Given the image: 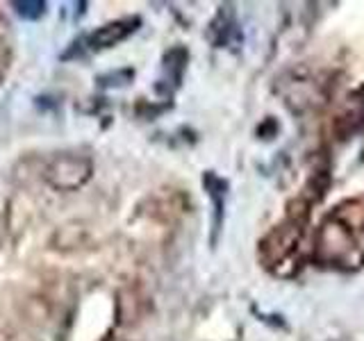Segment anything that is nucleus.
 Returning a JSON list of instances; mask_svg holds the SVG:
<instances>
[{"mask_svg": "<svg viewBox=\"0 0 364 341\" xmlns=\"http://www.w3.org/2000/svg\"><path fill=\"white\" fill-rule=\"evenodd\" d=\"M139 18H119V21H112V23H105V26L96 28L94 32L87 37V45L91 50H105V48H112V45H117L121 41H125L130 37V34L136 32L139 28Z\"/></svg>", "mask_w": 364, "mask_h": 341, "instance_id": "obj_3", "label": "nucleus"}, {"mask_svg": "<svg viewBox=\"0 0 364 341\" xmlns=\"http://www.w3.org/2000/svg\"><path fill=\"white\" fill-rule=\"evenodd\" d=\"M94 175V162L89 155L64 151L55 153L43 166V180L46 185L55 191H77L82 189Z\"/></svg>", "mask_w": 364, "mask_h": 341, "instance_id": "obj_1", "label": "nucleus"}, {"mask_svg": "<svg viewBox=\"0 0 364 341\" xmlns=\"http://www.w3.org/2000/svg\"><path fill=\"white\" fill-rule=\"evenodd\" d=\"M5 71H7V57H5L3 50H0V80H3Z\"/></svg>", "mask_w": 364, "mask_h": 341, "instance_id": "obj_5", "label": "nucleus"}, {"mask_svg": "<svg viewBox=\"0 0 364 341\" xmlns=\"http://www.w3.org/2000/svg\"><path fill=\"white\" fill-rule=\"evenodd\" d=\"M11 7L16 9V14L21 18H28V21L41 18L46 11V3H41V0H23V3H14Z\"/></svg>", "mask_w": 364, "mask_h": 341, "instance_id": "obj_4", "label": "nucleus"}, {"mask_svg": "<svg viewBox=\"0 0 364 341\" xmlns=\"http://www.w3.org/2000/svg\"><path fill=\"white\" fill-rule=\"evenodd\" d=\"M301 221H287L284 225H278L276 230L269 234V239H264V246L262 250L267 253V259L271 264H278V261H287L296 250L301 246Z\"/></svg>", "mask_w": 364, "mask_h": 341, "instance_id": "obj_2", "label": "nucleus"}]
</instances>
